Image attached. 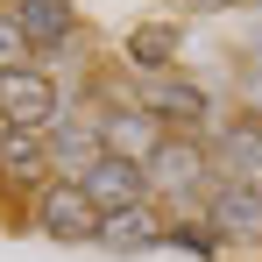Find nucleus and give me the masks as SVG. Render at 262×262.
<instances>
[{
    "instance_id": "obj_2",
    "label": "nucleus",
    "mask_w": 262,
    "mask_h": 262,
    "mask_svg": "<svg viewBox=\"0 0 262 262\" xmlns=\"http://www.w3.org/2000/svg\"><path fill=\"white\" fill-rule=\"evenodd\" d=\"M36 227L57 234V241H99V206L78 191V177H71V184L57 177V184L36 191Z\"/></svg>"
},
{
    "instance_id": "obj_6",
    "label": "nucleus",
    "mask_w": 262,
    "mask_h": 262,
    "mask_svg": "<svg viewBox=\"0 0 262 262\" xmlns=\"http://www.w3.org/2000/svg\"><path fill=\"white\" fill-rule=\"evenodd\" d=\"M206 213H213V234H227V241H262V191L255 184H220L206 199Z\"/></svg>"
},
{
    "instance_id": "obj_1",
    "label": "nucleus",
    "mask_w": 262,
    "mask_h": 262,
    "mask_svg": "<svg viewBox=\"0 0 262 262\" xmlns=\"http://www.w3.org/2000/svg\"><path fill=\"white\" fill-rule=\"evenodd\" d=\"M0 121H7V128H57V121H64V92L50 85L43 71H36V64H29V71H7V78H0Z\"/></svg>"
},
{
    "instance_id": "obj_11",
    "label": "nucleus",
    "mask_w": 262,
    "mask_h": 262,
    "mask_svg": "<svg viewBox=\"0 0 262 262\" xmlns=\"http://www.w3.org/2000/svg\"><path fill=\"white\" fill-rule=\"evenodd\" d=\"M43 142H50V163H71L78 177H85L92 163L106 156V149H99V121L85 128V121H71V114H64V121H57V128L43 135Z\"/></svg>"
},
{
    "instance_id": "obj_5",
    "label": "nucleus",
    "mask_w": 262,
    "mask_h": 262,
    "mask_svg": "<svg viewBox=\"0 0 262 262\" xmlns=\"http://www.w3.org/2000/svg\"><path fill=\"white\" fill-rule=\"evenodd\" d=\"M142 170H149V191L184 199V191H199V184H206V149H199V142H170V135H163V142H156V156H149Z\"/></svg>"
},
{
    "instance_id": "obj_13",
    "label": "nucleus",
    "mask_w": 262,
    "mask_h": 262,
    "mask_svg": "<svg viewBox=\"0 0 262 262\" xmlns=\"http://www.w3.org/2000/svg\"><path fill=\"white\" fill-rule=\"evenodd\" d=\"M177 43H184V36H177L170 21H142V29L128 36V64H135V71H149V78H163L170 57H177Z\"/></svg>"
},
{
    "instance_id": "obj_16",
    "label": "nucleus",
    "mask_w": 262,
    "mask_h": 262,
    "mask_svg": "<svg viewBox=\"0 0 262 262\" xmlns=\"http://www.w3.org/2000/svg\"><path fill=\"white\" fill-rule=\"evenodd\" d=\"M184 7H234V0H184Z\"/></svg>"
},
{
    "instance_id": "obj_15",
    "label": "nucleus",
    "mask_w": 262,
    "mask_h": 262,
    "mask_svg": "<svg viewBox=\"0 0 262 262\" xmlns=\"http://www.w3.org/2000/svg\"><path fill=\"white\" fill-rule=\"evenodd\" d=\"M163 241H170V248H184V255H199V262H213V255H220V234H213V227H199V220L163 227Z\"/></svg>"
},
{
    "instance_id": "obj_4",
    "label": "nucleus",
    "mask_w": 262,
    "mask_h": 262,
    "mask_svg": "<svg viewBox=\"0 0 262 262\" xmlns=\"http://www.w3.org/2000/svg\"><path fill=\"white\" fill-rule=\"evenodd\" d=\"M156 114H142V106H106L99 114V149L106 156H128V163H149L156 156Z\"/></svg>"
},
{
    "instance_id": "obj_10",
    "label": "nucleus",
    "mask_w": 262,
    "mask_h": 262,
    "mask_svg": "<svg viewBox=\"0 0 262 262\" xmlns=\"http://www.w3.org/2000/svg\"><path fill=\"white\" fill-rule=\"evenodd\" d=\"M14 21L29 50H64L71 43V0H14Z\"/></svg>"
},
{
    "instance_id": "obj_3",
    "label": "nucleus",
    "mask_w": 262,
    "mask_h": 262,
    "mask_svg": "<svg viewBox=\"0 0 262 262\" xmlns=\"http://www.w3.org/2000/svg\"><path fill=\"white\" fill-rule=\"evenodd\" d=\"M78 191H85L92 206H99V220H106V213H128V206H149V170L128 163V156H99V163L78 177Z\"/></svg>"
},
{
    "instance_id": "obj_12",
    "label": "nucleus",
    "mask_w": 262,
    "mask_h": 262,
    "mask_svg": "<svg viewBox=\"0 0 262 262\" xmlns=\"http://www.w3.org/2000/svg\"><path fill=\"white\" fill-rule=\"evenodd\" d=\"M220 170H227V184H255V191H262V128H255V121L227 128V142H220Z\"/></svg>"
},
{
    "instance_id": "obj_7",
    "label": "nucleus",
    "mask_w": 262,
    "mask_h": 262,
    "mask_svg": "<svg viewBox=\"0 0 262 262\" xmlns=\"http://www.w3.org/2000/svg\"><path fill=\"white\" fill-rule=\"evenodd\" d=\"M142 114H156V121H184V128H191V121H206V114H213V99H206L199 85H184V78L163 71V78H149V85H142Z\"/></svg>"
},
{
    "instance_id": "obj_8",
    "label": "nucleus",
    "mask_w": 262,
    "mask_h": 262,
    "mask_svg": "<svg viewBox=\"0 0 262 262\" xmlns=\"http://www.w3.org/2000/svg\"><path fill=\"white\" fill-rule=\"evenodd\" d=\"M156 241H163L156 206H128V213L99 220V248H114V255H142V248H156Z\"/></svg>"
},
{
    "instance_id": "obj_17",
    "label": "nucleus",
    "mask_w": 262,
    "mask_h": 262,
    "mask_svg": "<svg viewBox=\"0 0 262 262\" xmlns=\"http://www.w3.org/2000/svg\"><path fill=\"white\" fill-rule=\"evenodd\" d=\"M248 99H255V106H262V71H255V85H248Z\"/></svg>"
},
{
    "instance_id": "obj_9",
    "label": "nucleus",
    "mask_w": 262,
    "mask_h": 262,
    "mask_svg": "<svg viewBox=\"0 0 262 262\" xmlns=\"http://www.w3.org/2000/svg\"><path fill=\"white\" fill-rule=\"evenodd\" d=\"M43 170H50V142L36 128H7V121H0V177L43 184Z\"/></svg>"
},
{
    "instance_id": "obj_14",
    "label": "nucleus",
    "mask_w": 262,
    "mask_h": 262,
    "mask_svg": "<svg viewBox=\"0 0 262 262\" xmlns=\"http://www.w3.org/2000/svg\"><path fill=\"white\" fill-rule=\"evenodd\" d=\"M29 36H21V21H14V7H0V78L7 71H29Z\"/></svg>"
}]
</instances>
